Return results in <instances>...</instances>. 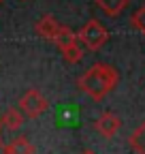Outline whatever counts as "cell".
<instances>
[{
    "label": "cell",
    "instance_id": "8fae6325",
    "mask_svg": "<svg viewBox=\"0 0 145 154\" xmlns=\"http://www.w3.org/2000/svg\"><path fill=\"white\" fill-rule=\"evenodd\" d=\"M132 26H135L139 32H143V34H145V7L137 9V13L132 15Z\"/></svg>",
    "mask_w": 145,
    "mask_h": 154
},
{
    "label": "cell",
    "instance_id": "7c38bea8",
    "mask_svg": "<svg viewBox=\"0 0 145 154\" xmlns=\"http://www.w3.org/2000/svg\"><path fill=\"white\" fill-rule=\"evenodd\" d=\"M83 154H94V152H90V150H85V152H83Z\"/></svg>",
    "mask_w": 145,
    "mask_h": 154
},
{
    "label": "cell",
    "instance_id": "7a4b0ae2",
    "mask_svg": "<svg viewBox=\"0 0 145 154\" xmlns=\"http://www.w3.org/2000/svg\"><path fill=\"white\" fill-rule=\"evenodd\" d=\"M107 38H109L107 28H105L100 22H96V19L85 22L83 28L77 32V41H81L90 51H98V49L107 43Z\"/></svg>",
    "mask_w": 145,
    "mask_h": 154
},
{
    "label": "cell",
    "instance_id": "277c9868",
    "mask_svg": "<svg viewBox=\"0 0 145 154\" xmlns=\"http://www.w3.org/2000/svg\"><path fill=\"white\" fill-rule=\"evenodd\" d=\"M94 128H96V133H100L102 137H107V139H111L113 135H117V131L122 128V120L117 118L115 113H102L100 118L94 122Z\"/></svg>",
    "mask_w": 145,
    "mask_h": 154
},
{
    "label": "cell",
    "instance_id": "5bb4252c",
    "mask_svg": "<svg viewBox=\"0 0 145 154\" xmlns=\"http://www.w3.org/2000/svg\"><path fill=\"white\" fill-rule=\"evenodd\" d=\"M0 5H2V0H0Z\"/></svg>",
    "mask_w": 145,
    "mask_h": 154
},
{
    "label": "cell",
    "instance_id": "ba28073f",
    "mask_svg": "<svg viewBox=\"0 0 145 154\" xmlns=\"http://www.w3.org/2000/svg\"><path fill=\"white\" fill-rule=\"evenodd\" d=\"M130 0H96V5L102 9V13L105 15H109V17H115V15H120L124 9H126V5H128Z\"/></svg>",
    "mask_w": 145,
    "mask_h": 154
},
{
    "label": "cell",
    "instance_id": "30bf717a",
    "mask_svg": "<svg viewBox=\"0 0 145 154\" xmlns=\"http://www.w3.org/2000/svg\"><path fill=\"white\" fill-rule=\"evenodd\" d=\"M60 51H62V58H64L66 62H70V64L79 62L81 58H83V49L79 47V41H72V43L60 47Z\"/></svg>",
    "mask_w": 145,
    "mask_h": 154
},
{
    "label": "cell",
    "instance_id": "4fadbf2b",
    "mask_svg": "<svg viewBox=\"0 0 145 154\" xmlns=\"http://www.w3.org/2000/svg\"><path fill=\"white\" fill-rule=\"evenodd\" d=\"M0 128H2V126H0ZM0 141H2V137H0Z\"/></svg>",
    "mask_w": 145,
    "mask_h": 154
},
{
    "label": "cell",
    "instance_id": "52a82bcc",
    "mask_svg": "<svg viewBox=\"0 0 145 154\" xmlns=\"http://www.w3.org/2000/svg\"><path fill=\"white\" fill-rule=\"evenodd\" d=\"M34 146L28 141V137H15L11 143L2 148V154H34Z\"/></svg>",
    "mask_w": 145,
    "mask_h": 154
},
{
    "label": "cell",
    "instance_id": "6da1fadb",
    "mask_svg": "<svg viewBox=\"0 0 145 154\" xmlns=\"http://www.w3.org/2000/svg\"><path fill=\"white\" fill-rule=\"evenodd\" d=\"M79 88L92 96L94 101H102L105 96L111 92L117 84H120V73L105 62H96L94 66H90L81 77H79Z\"/></svg>",
    "mask_w": 145,
    "mask_h": 154
},
{
    "label": "cell",
    "instance_id": "5b68a950",
    "mask_svg": "<svg viewBox=\"0 0 145 154\" xmlns=\"http://www.w3.org/2000/svg\"><path fill=\"white\" fill-rule=\"evenodd\" d=\"M60 28H62V24H58L53 15H43L39 22H36V26H34L36 34H39L41 38H45V41H51V43L56 41Z\"/></svg>",
    "mask_w": 145,
    "mask_h": 154
},
{
    "label": "cell",
    "instance_id": "3957f363",
    "mask_svg": "<svg viewBox=\"0 0 145 154\" xmlns=\"http://www.w3.org/2000/svg\"><path fill=\"white\" fill-rule=\"evenodd\" d=\"M19 109H22L24 116H28V118H41V116L49 109V101L36 88H30L19 99Z\"/></svg>",
    "mask_w": 145,
    "mask_h": 154
},
{
    "label": "cell",
    "instance_id": "8992f818",
    "mask_svg": "<svg viewBox=\"0 0 145 154\" xmlns=\"http://www.w3.org/2000/svg\"><path fill=\"white\" fill-rule=\"evenodd\" d=\"M0 126L7 128V131H19L24 126V113L19 107H9L2 118H0Z\"/></svg>",
    "mask_w": 145,
    "mask_h": 154
},
{
    "label": "cell",
    "instance_id": "9c48e42d",
    "mask_svg": "<svg viewBox=\"0 0 145 154\" xmlns=\"http://www.w3.org/2000/svg\"><path fill=\"white\" fill-rule=\"evenodd\" d=\"M128 143H130V150L135 154H145V122H141L135 128V133L130 135Z\"/></svg>",
    "mask_w": 145,
    "mask_h": 154
}]
</instances>
